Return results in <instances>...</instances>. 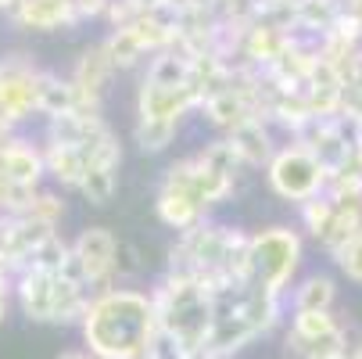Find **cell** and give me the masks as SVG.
Masks as SVG:
<instances>
[{"instance_id": "4fadbf2b", "label": "cell", "mask_w": 362, "mask_h": 359, "mask_svg": "<svg viewBox=\"0 0 362 359\" xmlns=\"http://www.w3.org/2000/svg\"><path fill=\"white\" fill-rule=\"evenodd\" d=\"M8 15H11V22H18L25 29H40V33L72 29L79 22L72 0H15Z\"/></svg>"}, {"instance_id": "ba28073f", "label": "cell", "mask_w": 362, "mask_h": 359, "mask_svg": "<svg viewBox=\"0 0 362 359\" xmlns=\"http://www.w3.org/2000/svg\"><path fill=\"white\" fill-rule=\"evenodd\" d=\"M119 248L122 244H119V237L108 227H86L72 241V251L79 255V263L86 270L90 291L115 287V277H119Z\"/></svg>"}, {"instance_id": "83f0119b", "label": "cell", "mask_w": 362, "mask_h": 359, "mask_svg": "<svg viewBox=\"0 0 362 359\" xmlns=\"http://www.w3.org/2000/svg\"><path fill=\"white\" fill-rule=\"evenodd\" d=\"M69 251H72V244L54 230L50 234L33 255H29V266L25 270H47V273H58L62 266H65V259H69Z\"/></svg>"}, {"instance_id": "1f68e13d", "label": "cell", "mask_w": 362, "mask_h": 359, "mask_svg": "<svg viewBox=\"0 0 362 359\" xmlns=\"http://www.w3.org/2000/svg\"><path fill=\"white\" fill-rule=\"evenodd\" d=\"M337 266H341V273L351 280V284H362V237L341 255V259H334Z\"/></svg>"}, {"instance_id": "52a82bcc", "label": "cell", "mask_w": 362, "mask_h": 359, "mask_svg": "<svg viewBox=\"0 0 362 359\" xmlns=\"http://www.w3.org/2000/svg\"><path fill=\"white\" fill-rule=\"evenodd\" d=\"M36 76L40 69L25 55L0 58V115L11 119L15 126L36 112Z\"/></svg>"}, {"instance_id": "4316f807", "label": "cell", "mask_w": 362, "mask_h": 359, "mask_svg": "<svg viewBox=\"0 0 362 359\" xmlns=\"http://www.w3.org/2000/svg\"><path fill=\"white\" fill-rule=\"evenodd\" d=\"M115 187H119V180H115V169H112V166H90V169L83 173L79 194H83L90 205H108V201L115 198Z\"/></svg>"}, {"instance_id": "ee69618b", "label": "cell", "mask_w": 362, "mask_h": 359, "mask_svg": "<svg viewBox=\"0 0 362 359\" xmlns=\"http://www.w3.org/2000/svg\"><path fill=\"white\" fill-rule=\"evenodd\" d=\"M0 220H4V216H0Z\"/></svg>"}, {"instance_id": "ffe728a7", "label": "cell", "mask_w": 362, "mask_h": 359, "mask_svg": "<svg viewBox=\"0 0 362 359\" xmlns=\"http://www.w3.org/2000/svg\"><path fill=\"white\" fill-rule=\"evenodd\" d=\"M43 166L62 187H76V190L83 183V173L90 169V162H86V155L79 147L58 144V140H43Z\"/></svg>"}, {"instance_id": "9a60e30c", "label": "cell", "mask_w": 362, "mask_h": 359, "mask_svg": "<svg viewBox=\"0 0 362 359\" xmlns=\"http://www.w3.org/2000/svg\"><path fill=\"white\" fill-rule=\"evenodd\" d=\"M291 313H334V302H337V280L330 273H305L291 295Z\"/></svg>"}, {"instance_id": "44dd1931", "label": "cell", "mask_w": 362, "mask_h": 359, "mask_svg": "<svg viewBox=\"0 0 362 359\" xmlns=\"http://www.w3.org/2000/svg\"><path fill=\"white\" fill-rule=\"evenodd\" d=\"M362 237V209L358 205H337V212L330 220V230L323 234V248L330 259H341V255Z\"/></svg>"}, {"instance_id": "d6986e66", "label": "cell", "mask_w": 362, "mask_h": 359, "mask_svg": "<svg viewBox=\"0 0 362 359\" xmlns=\"http://www.w3.org/2000/svg\"><path fill=\"white\" fill-rule=\"evenodd\" d=\"M154 212H158V220L176 234H187L197 223L209 220V209H201L194 198L176 194V190H162V187H158V198H154Z\"/></svg>"}, {"instance_id": "277c9868", "label": "cell", "mask_w": 362, "mask_h": 359, "mask_svg": "<svg viewBox=\"0 0 362 359\" xmlns=\"http://www.w3.org/2000/svg\"><path fill=\"white\" fill-rule=\"evenodd\" d=\"M266 180H269V187H273L276 198L301 205V201L320 198L327 190L330 173L320 166V159L308 147H301L298 140H291V144L276 147L273 162L266 166Z\"/></svg>"}, {"instance_id": "8fae6325", "label": "cell", "mask_w": 362, "mask_h": 359, "mask_svg": "<svg viewBox=\"0 0 362 359\" xmlns=\"http://www.w3.org/2000/svg\"><path fill=\"white\" fill-rule=\"evenodd\" d=\"M301 147H308L313 155L320 159V166L327 169V173H341L348 162H351V155H355V140L341 130V122L337 119H323V122H313L301 137H294Z\"/></svg>"}, {"instance_id": "484cf974", "label": "cell", "mask_w": 362, "mask_h": 359, "mask_svg": "<svg viewBox=\"0 0 362 359\" xmlns=\"http://www.w3.org/2000/svg\"><path fill=\"white\" fill-rule=\"evenodd\" d=\"M334 212H337V205H334L327 194L308 198V201H301V205H298V220H301V227H305L308 234H313L316 241H323V234L330 230Z\"/></svg>"}, {"instance_id": "cb8c5ba5", "label": "cell", "mask_w": 362, "mask_h": 359, "mask_svg": "<svg viewBox=\"0 0 362 359\" xmlns=\"http://www.w3.org/2000/svg\"><path fill=\"white\" fill-rule=\"evenodd\" d=\"M108 50V58L115 65V72H126V69H136L144 58H147V47L140 43V36L126 25V29H112L108 40H100Z\"/></svg>"}, {"instance_id": "d590c367", "label": "cell", "mask_w": 362, "mask_h": 359, "mask_svg": "<svg viewBox=\"0 0 362 359\" xmlns=\"http://www.w3.org/2000/svg\"><path fill=\"white\" fill-rule=\"evenodd\" d=\"M58 359H97L93 352H86V348H65Z\"/></svg>"}, {"instance_id": "2e32d148", "label": "cell", "mask_w": 362, "mask_h": 359, "mask_svg": "<svg viewBox=\"0 0 362 359\" xmlns=\"http://www.w3.org/2000/svg\"><path fill=\"white\" fill-rule=\"evenodd\" d=\"M79 108V90L72 79H62L58 72H40L36 76V112L47 119H58Z\"/></svg>"}, {"instance_id": "f35d334b", "label": "cell", "mask_w": 362, "mask_h": 359, "mask_svg": "<svg viewBox=\"0 0 362 359\" xmlns=\"http://www.w3.org/2000/svg\"><path fill=\"white\" fill-rule=\"evenodd\" d=\"M351 359H362V341H358V345L351 348Z\"/></svg>"}, {"instance_id": "ab89813d", "label": "cell", "mask_w": 362, "mask_h": 359, "mask_svg": "<svg viewBox=\"0 0 362 359\" xmlns=\"http://www.w3.org/2000/svg\"><path fill=\"white\" fill-rule=\"evenodd\" d=\"M327 359H351V352H341V355H327Z\"/></svg>"}, {"instance_id": "836d02e7", "label": "cell", "mask_w": 362, "mask_h": 359, "mask_svg": "<svg viewBox=\"0 0 362 359\" xmlns=\"http://www.w3.org/2000/svg\"><path fill=\"white\" fill-rule=\"evenodd\" d=\"M11 295H15V277L0 270V324L8 317V305H11Z\"/></svg>"}, {"instance_id": "e0dca14e", "label": "cell", "mask_w": 362, "mask_h": 359, "mask_svg": "<svg viewBox=\"0 0 362 359\" xmlns=\"http://www.w3.org/2000/svg\"><path fill=\"white\" fill-rule=\"evenodd\" d=\"M344 15V0H294V36L320 40Z\"/></svg>"}, {"instance_id": "d4e9b609", "label": "cell", "mask_w": 362, "mask_h": 359, "mask_svg": "<svg viewBox=\"0 0 362 359\" xmlns=\"http://www.w3.org/2000/svg\"><path fill=\"white\" fill-rule=\"evenodd\" d=\"M176 133H180V122H162V119H136V126H133V140L144 155L165 151L176 140Z\"/></svg>"}, {"instance_id": "7bdbcfd3", "label": "cell", "mask_w": 362, "mask_h": 359, "mask_svg": "<svg viewBox=\"0 0 362 359\" xmlns=\"http://www.w3.org/2000/svg\"><path fill=\"white\" fill-rule=\"evenodd\" d=\"M358 209H362V201H358Z\"/></svg>"}, {"instance_id": "d6a6232c", "label": "cell", "mask_w": 362, "mask_h": 359, "mask_svg": "<svg viewBox=\"0 0 362 359\" xmlns=\"http://www.w3.org/2000/svg\"><path fill=\"white\" fill-rule=\"evenodd\" d=\"M341 76H344V90H362V50L341 69Z\"/></svg>"}, {"instance_id": "74e56055", "label": "cell", "mask_w": 362, "mask_h": 359, "mask_svg": "<svg viewBox=\"0 0 362 359\" xmlns=\"http://www.w3.org/2000/svg\"><path fill=\"white\" fill-rule=\"evenodd\" d=\"M8 187H11V183H8L4 176H0V205H4V194H8Z\"/></svg>"}, {"instance_id": "f1b7e54d", "label": "cell", "mask_w": 362, "mask_h": 359, "mask_svg": "<svg viewBox=\"0 0 362 359\" xmlns=\"http://www.w3.org/2000/svg\"><path fill=\"white\" fill-rule=\"evenodd\" d=\"M334 205H358L362 201V173L344 166L341 173H330L327 180V190H323Z\"/></svg>"}, {"instance_id": "4dcf8cb0", "label": "cell", "mask_w": 362, "mask_h": 359, "mask_svg": "<svg viewBox=\"0 0 362 359\" xmlns=\"http://www.w3.org/2000/svg\"><path fill=\"white\" fill-rule=\"evenodd\" d=\"M144 4H140V0H112V4H108V22H112V29H126V25H133L136 18H144Z\"/></svg>"}, {"instance_id": "f6af8a7d", "label": "cell", "mask_w": 362, "mask_h": 359, "mask_svg": "<svg viewBox=\"0 0 362 359\" xmlns=\"http://www.w3.org/2000/svg\"><path fill=\"white\" fill-rule=\"evenodd\" d=\"M280 359H284V355H280Z\"/></svg>"}, {"instance_id": "8992f818", "label": "cell", "mask_w": 362, "mask_h": 359, "mask_svg": "<svg viewBox=\"0 0 362 359\" xmlns=\"http://www.w3.org/2000/svg\"><path fill=\"white\" fill-rule=\"evenodd\" d=\"M255 338H262L255 331L247 305H244V287H230L216 298V317H212V331H209V345L204 355H223L233 359L240 348H247Z\"/></svg>"}, {"instance_id": "b9f144b4", "label": "cell", "mask_w": 362, "mask_h": 359, "mask_svg": "<svg viewBox=\"0 0 362 359\" xmlns=\"http://www.w3.org/2000/svg\"><path fill=\"white\" fill-rule=\"evenodd\" d=\"M147 359H165V355H162V352H151V355H147Z\"/></svg>"}, {"instance_id": "7a4b0ae2", "label": "cell", "mask_w": 362, "mask_h": 359, "mask_svg": "<svg viewBox=\"0 0 362 359\" xmlns=\"http://www.w3.org/2000/svg\"><path fill=\"white\" fill-rule=\"evenodd\" d=\"M151 302H154L158 327H162L158 352L165 359L204 355L209 331H212V317H216V298L204 291L194 277L165 273L158 284L151 287Z\"/></svg>"}, {"instance_id": "5b68a950", "label": "cell", "mask_w": 362, "mask_h": 359, "mask_svg": "<svg viewBox=\"0 0 362 359\" xmlns=\"http://www.w3.org/2000/svg\"><path fill=\"white\" fill-rule=\"evenodd\" d=\"M348 348V327L334 313H291L284 331V359H327Z\"/></svg>"}, {"instance_id": "30bf717a", "label": "cell", "mask_w": 362, "mask_h": 359, "mask_svg": "<svg viewBox=\"0 0 362 359\" xmlns=\"http://www.w3.org/2000/svg\"><path fill=\"white\" fill-rule=\"evenodd\" d=\"M194 108H201V97L190 86H158L144 79L136 90V119L183 122V115Z\"/></svg>"}, {"instance_id": "5bb4252c", "label": "cell", "mask_w": 362, "mask_h": 359, "mask_svg": "<svg viewBox=\"0 0 362 359\" xmlns=\"http://www.w3.org/2000/svg\"><path fill=\"white\" fill-rule=\"evenodd\" d=\"M54 277L47 270H22L15 277V302L25 320L50 324V298H54Z\"/></svg>"}, {"instance_id": "60d3db41", "label": "cell", "mask_w": 362, "mask_h": 359, "mask_svg": "<svg viewBox=\"0 0 362 359\" xmlns=\"http://www.w3.org/2000/svg\"><path fill=\"white\" fill-rule=\"evenodd\" d=\"M190 359H223V355H190Z\"/></svg>"}, {"instance_id": "603a6c76", "label": "cell", "mask_w": 362, "mask_h": 359, "mask_svg": "<svg viewBox=\"0 0 362 359\" xmlns=\"http://www.w3.org/2000/svg\"><path fill=\"white\" fill-rule=\"evenodd\" d=\"M147 83H158V86H190V58L180 55V50H162L154 55L147 65Z\"/></svg>"}, {"instance_id": "f546056e", "label": "cell", "mask_w": 362, "mask_h": 359, "mask_svg": "<svg viewBox=\"0 0 362 359\" xmlns=\"http://www.w3.org/2000/svg\"><path fill=\"white\" fill-rule=\"evenodd\" d=\"M62 216H65V201L50 190H36L29 212H25V220H36V223H47V227H58Z\"/></svg>"}, {"instance_id": "3957f363", "label": "cell", "mask_w": 362, "mask_h": 359, "mask_svg": "<svg viewBox=\"0 0 362 359\" xmlns=\"http://www.w3.org/2000/svg\"><path fill=\"white\" fill-rule=\"evenodd\" d=\"M305 259V241L291 227H266L251 234V284L273 295H291L298 266Z\"/></svg>"}, {"instance_id": "e575fe53", "label": "cell", "mask_w": 362, "mask_h": 359, "mask_svg": "<svg viewBox=\"0 0 362 359\" xmlns=\"http://www.w3.org/2000/svg\"><path fill=\"white\" fill-rule=\"evenodd\" d=\"M15 137H18V133H15V122L0 115V144H8V140H15Z\"/></svg>"}, {"instance_id": "7402d4cb", "label": "cell", "mask_w": 362, "mask_h": 359, "mask_svg": "<svg viewBox=\"0 0 362 359\" xmlns=\"http://www.w3.org/2000/svg\"><path fill=\"white\" fill-rule=\"evenodd\" d=\"M197 162H201L204 169H212V173L226 176V180H237L240 169H244V159H240V151L233 147L230 137H216V140H209V144L197 151Z\"/></svg>"}, {"instance_id": "9c48e42d", "label": "cell", "mask_w": 362, "mask_h": 359, "mask_svg": "<svg viewBox=\"0 0 362 359\" xmlns=\"http://www.w3.org/2000/svg\"><path fill=\"white\" fill-rule=\"evenodd\" d=\"M115 76V65L108 58L105 43H93L86 47L76 69H72V83L79 90V108L76 112H90V115H100V105H105V90Z\"/></svg>"}, {"instance_id": "7c38bea8", "label": "cell", "mask_w": 362, "mask_h": 359, "mask_svg": "<svg viewBox=\"0 0 362 359\" xmlns=\"http://www.w3.org/2000/svg\"><path fill=\"white\" fill-rule=\"evenodd\" d=\"M47 166H43V147H36L25 137H15L0 144V176L11 187H40Z\"/></svg>"}, {"instance_id": "ac0fdd59", "label": "cell", "mask_w": 362, "mask_h": 359, "mask_svg": "<svg viewBox=\"0 0 362 359\" xmlns=\"http://www.w3.org/2000/svg\"><path fill=\"white\" fill-rule=\"evenodd\" d=\"M233 140V147L240 151V159L244 166H255V169H262L273 162L276 155V144H273V133H269V122L266 119H251L244 126H237L233 133H226Z\"/></svg>"}, {"instance_id": "8d00e7d4", "label": "cell", "mask_w": 362, "mask_h": 359, "mask_svg": "<svg viewBox=\"0 0 362 359\" xmlns=\"http://www.w3.org/2000/svg\"><path fill=\"white\" fill-rule=\"evenodd\" d=\"M140 4H144V8H173L176 0H140Z\"/></svg>"}, {"instance_id": "6da1fadb", "label": "cell", "mask_w": 362, "mask_h": 359, "mask_svg": "<svg viewBox=\"0 0 362 359\" xmlns=\"http://www.w3.org/2000/svg\"><path fill=\"white\" fill-rule=\"evenodd\" d=\"M79 334L86 352H93L97 359H147L162 345V327L151 291L119 284L93 291Z\"/></svg>"}]
</instances>
